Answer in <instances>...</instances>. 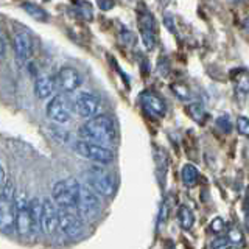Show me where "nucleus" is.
I'll return each instance as SVG.
<instances>
[{
    "instance_id": "1",
    "label": "nucleus",
    "mask_w": 249,
    "mask_h": 249,
    "mask_svg": "<svg viewBox=\"0 0 249 249\" xmlns=\"http://www.w3.org/2000/svg\"><path fill=\"white\" fill-rule=\"evenodd\" d=\"M80 136L83 137L81 140H88V142L109 148L117 142L115 122L112 120V117L100 114L83 124L80 128Z\"/></svg>"
},
{
    "instance_id": "2",
    "label": "nucleus",
    "mask_w": 249,
    "mask_h": 249,
    "mask_svg": "<svg viewBox=\"0 0 249 249\" xmlns=\"http://www.w3.org/2000/svg\"><path fill=\"white\" fill-rule=\"evenodd\" d=\"M81 184L75 178H67L53 185L52 199L61 210H76Z\"/></svg>"
},
{
    "instance_id": "3",
    "label": "nucleus",
    "mask_w": 249,
    "mask_h": 249,
    "mask_svg": "<svg viewBox=\"0 0 249 249\" xmlns=\"http://www.w3.org/2000/svg\"><path fill=\"white\" fill-rule=\"evenodd\" d=\"M86 185L101 196H111L115 192V179L101 165H93L86 170Z\"/></svg>"
},
{
    "instance_id": "4",
    "label": "nucleus",
    "mask_w": 249,
    "mask_h": 249,
    "mask_svg": "<svg viewBox=\"0 0 249 249\" xmlns=\"http://www.w3.org/2000/svg\"><path fill=\"white\" fill-rule=\"evenodd\" d=\"M14 198L16 189L13 182L8 181L0 192V231L5 233L14 231Z\"/></svg>"
},
{
    "instance_id": "5",
    "label": "nucleus",
    "mask_w": 249,
    "mask_h": 249,
    "mask_svg": "<svg viewBox=\"0 0 249 249\" xmlns=\"http://www.w3.org/2000/svg\"><path fill=\"white\" fill-rule=\"evenodd\" d=\"M75 153L84 159L100 163V165H107L114 160V153L111 148L92 143L88 140H78L75 143Z\"/></svg>"
},
{
    "instance_id": "6",
    "label": "nucleus",
    "mask_w": 249,
    "mask_h": 249,
    "mask_svg": "<svg viewBox=\"0 0 249 249\" xmlns=\"http://www.w3.org/2000/svg\"><path fill=\"white\" fill-rule=\"evenodd\" d=\"M14 229L22 238L31 233L30 201L23 193H16L14 198Z\"/></svg>"
},
{
    "instance_id": "7",
    "label": "nucleus",
    "mask_w": 249,
    "mask_h": 249,
    "mask_svg": "<svg viewBox=\"0 0 249 249\" xmlns=\"http://www.w3.org/2000/svg\"><path fill=\"white\" fill-rule=\"evenodd\" d=\"M100 210H101V201L98 199V195L90 187L81 184L76 212L81 215V218L93 220V218H97L100 215Z\"/></svg>"
},
{
    "instance_id": "8",
    "label": "nucleus",
    "mask_w": 249,
    "mask_h": 249,
    "mask_svg": "<svg viewBox=\"0 0 249 249\" xmlns=\"http://www.w3.org/2000/svg\"><path fill=\"white\" fill-rule=\"evenodd\" d=\"M47 117L58 124H66L72 119V107L64 95H54L45 106Z\"/></svg>"
},
{
    "instance_id": "9",
    "label": "nucleus",
    "mask_w": 249,
    "mask_h": 249,
    "mask_svg": "<svg viewBox=\"0 0 249 249\" xmlns=\"http://www.w3.org/2000/svg\"><path fill=\"white\" fill-rule=\"evenodd\" d=\"M73 107H75L76 114L80 115L81 119L90 120V119H93V117L100 115L101 103H100V98L93 95V93H89V92H80V93H78V95L75 97Z\"/></svg>"
},
{
    "instance_id": "10",
    "label": "nucleus",
    "mask_w": 249,
    "mask_h": 249,
    "mask_svg": "<svg viewBox=\"0 0 249 249\" xmlns=\"http://www.w3.org/2000/svg\"><path fill=\"white\" fill-rule=\"evenodd\" d=\"M58 229L67 237H80L84 231V221L76 210H61Z\"/></svg>"
},
{
    "instance_id": "11",
    "label": "nucleus",
    "mask_w": 249,
    "mask_h": 249,
    "mask_svg": "<svg viewBox=\"0 0 249 249\" xmlns=\"http://www.w3.org/2000/svg\"><path fill=\"white\" fill-rule=\"evenodd\" d=\"M54 80H56L58 89H61L64 93H72L81 86L83 75L78 72L75 67L66 66L59 70L58 75L54 76Z\"/></svg>"
},
{
    "instance_id": "12",
    "label": "nucleus",
    "mask_w": 249,
    "mask_h": 249,
    "mask_svg": "<svg viewBox=\"0 0 249 249\" xmlns=\"http://www.w3.org/2000/svg\"><path fill=\"white\" fill-rule=\"evenodd\" d=\"M13 45H14V54L19 62H25L31 58L33 54V37L27 30H18L13 37Z\"/></svg>"
},
{
    "instance_id": "13",
    "label": "nucleus",
    "mask_w": 249,
    "mask_h": 249,
    "mask_svg": "<svg viewBox=\"0 0 249 249\" xmlns=\"http://www.w3.org/2000/svg\"><path fill=\"white\" fill-rule=\"evenodd\" d=\"M59 210L52 198L42 199V213H41V229L45 233H53L58 229Z\"/></svg>"
},
{
    "instance_id": "14",
    "label": "nucleus",
    "mask_w": 249,
    "mask_h": 249,
    "mask_svg": "<svg viewBox=\"0 0 249 249\" xmlns=\"http://www.w3.org/2000/svg\"><path fill=\"white\" fill-rule=\"evenodd\" d=\"M139 27L142 31V41L146 50H153L156 45V22L150 13L139 16Z\"/></svg>"
},
{
    "instance_id": "15",
    "label": "nucleus",
    "mask_w": 249,
    "mask_h": 249,
    "mask_svg": "<svg viewBox=\"0 0 249 249\" xmlns=\"http://www.w3.org/2000/svg\"><path fill=\"white\" fill-rule=\"evenodd\" d=\"M56 80L54 76L49 75V73H37V76L35 78V95L39 100H47L53 95V92L56 90Z\"/></svg>"
},
{
    "instance_id": "16",
    "label": "nucleus",
    "mask_w": 249,
    "mask_h": 249,
    "mask_svg": "<svg viewBox=\"0 0 249 249\" xmlns=\"http://www.w3.org/2000/svg\"><path fill=\"white\" fill-rule=\"evenodd\" d=\"M140 103L142 107L148 114L156 115V117H162L167 112V105L159 95H156L154 92H143L140 95Z\"/></svg>"
},
{
    "instance_id": "17",
    "label": "nucleus",
    "mask_w": 249,
    "mask_h": 249,
    "mask_svg": "<svg viewBox=\"0 0 249 249\" xmlns=\"http://www.w3.org/2000/svg\"><path fill=\"white\" fill-rule=\"evenodd\" d=\"M41 213H42V201L39 198H31L30 199L31 233H37L41 231Z\"/></svg>"
},
{
    "instance_id": "18",
    "label": "nucleus",
    "mask_w": 249,
    "mask_h": 249,
    "mask_svg": "<svg viewBox=\"0 0 249 249\" xmlns=\"http://www.w3.org/2000/svg\"><path fill=\"white\" fill-rule=\"evenodd\" d=\"M178 221H179V226H181L184 231H189L195 224V215L187 206H181L178 210Z\"/></svg>"
},
{
    "instance_id": "19",
    "label": "nucleus",
    "mask_w": 249,
    "mask_h": 249,
    "mask_svg": "<svg viewBox=\"0 0 249 249\" xmlns=\"http://www.w3.org/2000/svg\"><path fill=\"white\" fill-rule=\"evenodd\" d=\"M187 112H189V115L192 117V120H195L198 124H204V122L207 119V112H206L204 106L201 103H196V101L187 106Z\"/></svg>"
},
{
    "instance_id": "20",
    "label": "nucleus",
    "mask_w": 249,
    "mask_h": 249,
    "mask_svg": "<svg viewBox=\"0 0 249 249\" xmlns=\"http://www.w3.org/2000/svg\"><path fill=\"white\" fill-rule=\"evenodd\" d=\"M181 176H182V182L185 185H195L199 178V171L196 167L192 165V163H187V165L182 167Z\"/></svg>"
},
{
    "instance_id": "21",
    "label": "nucleus",
    "mask_w": 249,
    "mask_h": 249,
    "mask_svg": "<svg viewBox=\"0 0 249 249\" xmlns=\"http://www.w3.org/2000/svg\"><path fill=\"white\" fill-rule=\"evenodd\" d=\"M233 83H235V88L241 93H249V75L245 70H238L235 75H232Z\"/></svg>"
},
{
    "instance_id": "22",
    "label": "nucleus",
    "mask_w": 249,
    "mask_h": 249,
    "mask_svg": "<svg viewBox=\"0 0 249 249\" xmlns=\"http://www.w3.org/2000/svg\"><path fill=\"white\" fill-rule=\"evenodd\" d=\"M22 8L25 10L31 18H35L36 20H47L49 19V14H47L42 8H39L37 5H33V3H23Z\"/></svg>"
},
{
    "instance_id": "23",
    "label": "nucleus",
    "mask_w": 249,
    "mask_h": 249,
    "mask_svg": "<svg viewBox=\"0 0 249 249\" xmlns=\"http://www.w3.org/2000/svg\"><path fill=\"white\" fill-rule=\"evenodd\" d=\"M171 90H173V93H175V95H176L179 100L187 101V100H190V98H192V92H190V89L187 88L185 84H181V83L171 84Z\"/></svg>"
},
{
    "instance_id": "24",
    "label": "nucleus",
    "mask_w": 249,
    "mask_h": 249,
    "mask_svg": "<svg viewBox=\"0 0 249 249\" xmlns=\"http://www.w3.org/2000/svg\"><path fill=\"white\" fill-rule=\"evenodd\" d=\"M228 240L232 245H240L243 241V232H241L235 224H232L228 232Z\"/></svg>"
},
{
    "instance_id": "25",
    "label": "nucleus",
    "mask_w": 249,
    "mask_h": 249,
    "mask_svg": "<svg viewBox=\"0 0 249 249\" xmlns=\"http://www.w3.org/2000/svg\"><path fill=\"white\" fill-rule=\"evenodd\" d=\"M216 126L220 128V131H223L224 134H229L232 131V122L229 119V115H221L216 119Z\"/></svg>"
},
{
    "instance_id": "26",
    "label": "nucleus",
    "mask_w": 249,
    "mask_h": 249,
    "mask_svg": "<svg viewBox=\"0 0 249 249\" xmlns=\"http://www.w3.org/2000/svg\"><path fill=\"white\" fill-rule=\"evenodd\" d=\"M237 131L240 132L241 136L249 137V119L248 117H238L237 119Z\"/></svg>"
},
{
    "instance_id": "27",
    "label": "nucleus",
    "mask_w": 249,
    "mask_h": 249,
    "mask_svg": "<svg viewBox=\"0 0 249 249\" xmlns=\"http://www.w3.org/2000/svg\"><path fill=\"white\" fill-rule=\"evenodd\" d=\"M224 220L223 218H220V216H216L215 220L210 223V231H212L213 233H220V232H223L224 231Z\"/></svg>"
},
{
    "instance_id": "28",
    "label": "nucleus",
    "mask_w": 249,
    "mask_h": 249,
    "mask_svg": "<svg viewBox=\"0 0 249 249\" xmlns=\"http://www.w3.org/2000/svg\"><path fill=\"white\" fill-rule=\"evenodd\" d=\"M229 245V240L226 237H218L212 241V249H224Z\"/></svg>"
},
{
    "instance_id": "29",
    "label": "nucleus",
    "mask_w": 249,
    "mask_h": 249,
    "mask_svg": "<svg viewBox=\"0 0 249 249\" xmlns=\"http://www.w3.org/2000/svg\"><path fill=\"white\" fill-rule=\"evenodd\" d=\"M167 215H168V202L165 201L160 207V213H159V226H163V223L167 221Z\"/></svg>"
},
{
    "instance_id": "30",
    "label": "nucleus",
    "mask_w": 249,
    "mask_h": 249,
    "mask_svg": "<svg viewBox=\"0 0 249 249\" xmlns=\"http://www.w3.org/2000/svg\"><path fill=\"white\" fill-rule=\"evenodd\" d=\"M163 22H165L167 28L171 31V33H175V22H173V16H171L170 13H165V16H163Z\"/></svg>"
},
{
    "instance_id": "31",
    "label": "nucleus",
    "mask_w": 249,
    "mask_h": 249,
    "mask_svg": "<svg viewBox=\"0 0 249 249\" xmlns=\"http://www.w3.org/2000/svg\"><path fill=\"white\" fill-rule=\"evenodd\" d=\"M5 56H6V44L3 41V37L0 36V61L5 59Z\"/></svg>"
},
{
    "instance_id": "32",
    "label": "nucleus",
    "mask_w": 249,
    "mask_h": 249,
    "mask_svg": "<svg viewBox=\"0 0 249 249\" xmlns=\"http://www.w3.org/2000/svg\"><path fill=\"white\" fill-rule=\"evenodd\" d=\"M98 6L101 8V10H111V8L114 6L112 2H98Z\"/></svg>"
},
{
    "instance_id": "33",
    "label": "nucleus",
    "mask_w": 249,
    "mask_h": 249,
    "mask_svg": "<svg viewBox=\"0 0 249 249\" xmlns=\"http://www.w3.org/2000/svg\"><path fill=\"white\" fill-rule=\"evenodd\" d=\"M3 181H5V170L2 165H0V185L3 184Z\"/></svg>"
},
{
    "instance_id": "34",
    "label": "nucleus",
    "mask_w": 249,
    "mask_h": 249,
    "mask_svg": "<svg viewBox=\"0 0 249 249\" xmlns=\"http://www.w3.org/2000/svg\"><path fill=\"white\" fill-rule=\"evenodd\" d=\"M245 204H246V209H249V189H248V193H246V201H245Z\"/></svg>"
},
{
    "instance_id": "35",
    "label": "nucleus",
    "mask_w": 249,
    "mask_h": 249,
    "mask_svg": "<svg viewBox=\"0 0 249 249\" xmlns=\"http://www.w3.org/2000/svg\"><path fill=\"white\" fill-rule=\"evenodd\" d=\"M229 249H235V248H229Z\"/></svg>"
}]
</instances>
